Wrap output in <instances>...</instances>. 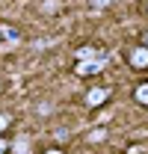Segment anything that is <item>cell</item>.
Returning a JSON list of instances; mask_svg holds the SVG:
<instances>
[{
    "instance_id": "6da1fadb",
    "label": "cell",
    "mask_w": 148,
    "mask_h": 154,
    "mask_svg": "<svg viewBox=\"0 0 148 154\" xmlns=\"http://www.w3.org/2000/svg\"><path fill=\"white\" fill-rule=\"evenodd\" d=\"M128 62H130V68H136V71L148 68V45H139V48H133V51L128 54Z\"/></svg>"
},
{
    "instance_id": "7a4b0ae2",
    "label": "cell",
    "mask_w": 148,
    "mask_h": 154,
    "mask_svg": "<svg viewBox=\"0 0 148 154\" xmlns=\"http://www.w3.org/2000/svg\"><path fill=\"white\" fill-rule=\"evenodd\" d=\"M107 98H110V89H104V86H92V89L86 92V104H89V107H101Z\"/></svg>"
},
{
    "instance_id": "3957f363",
    "label": "cell",
    "mask_w": 148,
    "mask_h": 154,
    "mask_svg": "<svg viewBox=\"0 0 148 154\" xmlns=\"http://www.w3.org/2000/svg\"><path fill=\"white\" fill-rule=\"evenodd\" d=\"M101 68V62L98 59H80V65H77V74H95Z\"/></svg>"
},
{
    "instance_id": "277c9868",
    "label": "cell",
    "mask_w": 148,
    "mask_h": 154,
    "mask_svg": "<svg viewBox=\"0 0 148 154\" xmlns=\"http://www.w3.org/2000/svg\"><path fill=\"white\" fill-rule=\"evenodd\" d=\"M9 151H15V154H30L33 148H30V139H15L12 145H9Z\"/></svg>"
},
{
    "instance_id": "5b68a950",
    "label": "cell",
    "mask_w": 148,
    "mask_h": 154,
    "mask_svg": "<svg viewBox=\"0 0 148 154\" xmlns=\"http://www.w3.org/2000/svg\"><path fill=\"white\" fill-rule=\"evenodd\" d=\"M133 98H136L142 107H148V83H139V86L133 89Z\"/></svg>"
},
{
    "instance_id": "8992f818",
    "label": "cell",
    "mask_w": 148,
    "mask_h": 154,
    "mask_svg": "<svg viewBox=\"0 0 148 154\" xmlns=\"http://www.w3.org/2000/svg\"><path fill=\"white\" fill-rule=\"evenodd\" d=\"M59 6H62V0H45V3H42V9H45L48 15H56V12H59Z\"/></svg>"
},
{
    "instance_id": "52a82bcc",
    "label": "cell",
    "mask_w": 148,
    "mask_h": 154,
    "mask_svg": "<svg viewBox=\"0 0 148 154\" xmlns=\"http://www.w3.org/2000/svg\"><path fill=\"white\" fill-rule=\"evenodd\" d=\"M95 57H98V51L89 48V45H83V48L77 51V59H95Z\"/></svg>"
},
{
    "instance_id": "ba28073f",
    "label": "cell",
    "mask_w": 148,
    "mask_h": 154,
    "mask_svg": "<svg viewBox=\"0 0 148 154\" xmlns=\"http://www.w3.org/2000/svg\"><path fill=\"white\" fill-rule=\"evenodd\" d=\"M0 36L15 42V38H18V33H15V27H9V24H0Z\"/></svg>"
},
{
    "instance_id": "9c48e42d",
    "label": "cell",
    "mask_w": 148,
    "mask_h": 154,
    "mask_svg": "<svg viewBox=\"0 0 148 154\" xmlns=\"http://www.w3.org/2000/svg\"><path fill=\"white\" fill-rule=\"evenodd\" d=\"M116 0H89V6L92 9H107V6H113Z\"/></svg>"
},
{
    "instance_id": "30bf717a",
    "label": "cell",
    "mask_w": 148,
    "mask_h": 154,
    "mask_svg": "<svg viewBox=\"0 0 148 154\" xmlns=\"http://www.w3.org/2000/svg\"><path fill=\"white\" fill-rule=\"evenodd\" d=\"M6 128H9V116H6V113H0V134H3Z\"/></svg>"
},
{
    "instance_id": "8fae6325",
    "label": "cell",
    "mask_w": 148,
    "mask_h": 154,
    "mask_svg": "<svg viewBox=\"0 0 148 154\" xmlns=\"http://www.w3.org/2000/svg\"><path fill=\"white\" fill-rule=\"evenodd\" d=\"M89 139H92V142H101V139H104V131H92V136H89Z\"/></svg>"
},
{
    "instance_id": "7c38bea8",
    "label": "cell",
    "mask_w": 148,
    "mask_h": 154,
    "mask_svg": "<svg viewBox=\"0 0 148 154\" xmlns=\"http://www.w3.org/2000/svg\"><path fill=\"white\" fill-rule=\"evenodd\" d=\"M3 151H9V142H6V139H0V154Z\"/></svg>"
},
{
    "instance_id": "4fadbf2b",
    "label": "cell",
    "mask_w": 148,
    "mask_h": 154,
    "mask_svg": "<svg viewBox=\"0 0 148 154\" xmlns=\"http://www.w3.org/2000/svg\"><path fill=\"white\" fill-rule=\"evenodd\" d=\"M145 45H148V33H145Z\"/></svg>"
},
{
    "instance_id": "5bb4252c",
    "label": "cell",
    "mask_w": 148,
    "mask_h": 154,
    "mask_svg": "<svg viewBox=\"0 0 148 154\" xmlns=\"http://www.w3.org/2000/svg\"><path fill=\"white\" fill-rule=\"evenodd\" d=\"M0 38H3V36H0Z\"/></svg>"
}]
</instances>
